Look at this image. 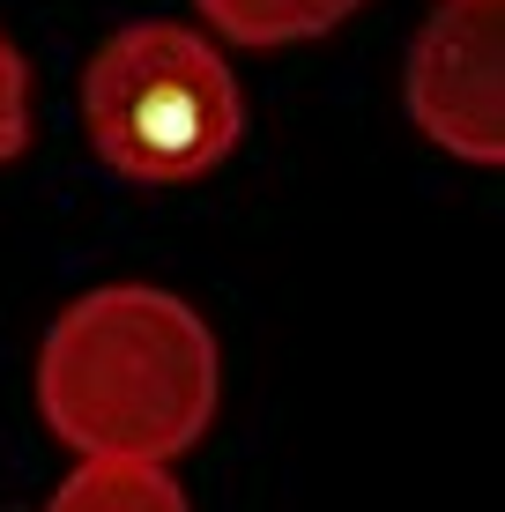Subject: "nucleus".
Returning <instances> with one entry per match:
<instances>
[{
	"instance_id": "f257e3e1",
	"label": "nucleus",
	"mask_w": 505,
	"mask_h": 512,
	"mask_svg": "<svg viewBox=\"0 0 505 512\" xmlns=\"http://www.w3.org/2000/svg\"><path fill=\"white\" fill-rule=\"evenodd\" d=\"M223 401V349L186 297L149 282L90 290L45 327L38 416L75 453L179 461Z\"/></svg>"
},
{
	"instance_id": "f03ea898",
	"label": "nucleus",
	"mask_w": 505,
	"mask_h": 512,
	"mask_svg": "<svg viewBox=\"0 0 505 512\" xmlns=\"http://www.w3.org/2000/svg\"><path fill=\"white\" fill-rule=\"evenodd\" d=\"M90 149L134 186H201L223 171L246 134L223 52L186 23H127L90 52L82 75Z\"/></svg>"
},
{
	"instance_id": "7ed1b4c3",
	"label": "nucleus",
	"mask_w": 505,
	"mask_h": 512,
	"mask_svg": "<svg viewBox=\"0 0 505 512\" xmlns=\"http://www.w3.org/2000/svg\"><path fill=\"white\" fill-rule=\"evenodd\" d=\"M402 97L424 141L461 164L505 156V0H446L424 15L402 67Z\"/></svg>"
},
{
	"instance_id": "20e7f679",
	"label": "nucleus",
	"mask_w": 505,
	"mask_h": 512,
	"mask_svg": "<svg viewBox=\"0 0 505 512\" xmlns=\"http://www.w3.org/2000/svg\"><path fill=\"white\" fill-rule=\"evenodd\" d=\"M60 512H119V505H142V512H179L186 490L171 483V461H127V453H75V475L52 490Z\"/></svg>"
},
{
	"instance_id": "39448f33",
	"label": "nucleus",
	"mask_w": 505,
	"mask_h": 512,
	"mask_svg": "<svg viewBox=\"0 0 505 512\" xmlns=\"http://www.w3.org/2000/svg\"><path fill=\"white\" fill-rule=\"evenodd\" d=\"M194 8L231 45H260L268 52V45H305V38H320V30L350 23L364 0H194Z\"/></svg>"
},
{
	"instance_id": "423d86ee",
	"label": "nucleus",
	"mask_w": 505,
	"mask_h": 512,
	"mask_svg": "<svg viewBox=\"0 0 505 512\" xmlns=\"http://www.w3.org/2000/svg\"><path fill=\"white\" fill-rule=\"evenodd\" d=\"M23 134H30V67H23V52L0 38V164L23 149Z\"/></svg>"
}]
</instances>
